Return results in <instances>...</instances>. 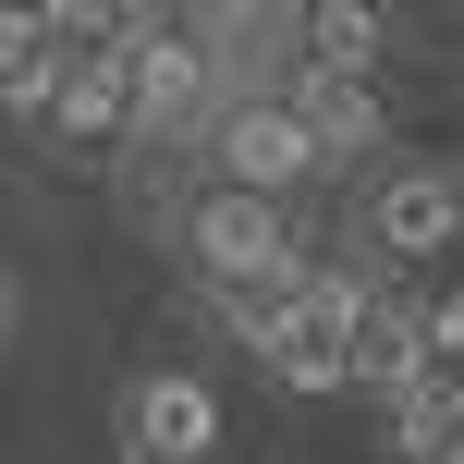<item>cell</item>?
Segmentation results:
<instances>
[{"instance_id": "obj_4", "label": "cell", "mask_w": 464, "mask_h": 464, "mask_svg": "<svg viewBox=\"0 0 464 464\" xmlns=\"http://www.w3.org/2000/svg\"><path fill=\"white\" fill-rule=\"evenodd\" d=\"M452 232H464L452 160H440V171H379V184H367V245L392 256V269H428V256H452Z\"/></svg>"}, {"instance_id": "obj_14", "label": "cell", "mask_w": 464, "mask_h": 464, "mask_svg": "<svg viewBox=\"0 0 464 464\" xmlns=\"http://www.w3.org/2000/svg\"><path fill=\"white\" fill-rule=\"evenodd\" d=\"M49 98H62V62H37V73H0V111H13V122H49Z\"/></svg>"}, {"instance_id": "obj_16", "label": "cell", "mask_w": 464, "mask_h": 464, "mask_svg": "<svg viewBox=\"0 0 464 464\" xmlns=\"http://www.w3.org/2000/svg\"><path fill=\"white\" fill-rule=\"evenodd\" d=\"M0 330H13V269H0Z\"/></svg>"}, {"instance_id": "obj_3", "label": "cell", "mask_w": 464, "mask_h": 464, "mask_svg": "<svg viewBox=\"0 0 464 464\" xmlns=\"http://www.w3.org/2000/svg\"><path fill=\"white\" fill-rule=\"evenodd\" d=\"M220 452V392L196 367H147L122 392V464H208Z\"/></svg>"}, {"instance_id": "obj_11", "label": "cell", "mask_w": 464, "mask_h": 464, "mask_svg": "<svg viewBox=\"0 0 464 464\" xmlns=\"http://www.w3.org/2000/svg\"><path fill=\"white\" fill-rule=\"evenodd\" d=\"M305 62L367 73L379 62V0H305Z\"/></svg>"}, {"instance_id": "obj_13", "label": "cell", "mask_w": 464, "mask_h": 464, "mask_svg": "<svg viewBox=\"0 0 464 464\" xmlns=\"http://www.w3.org/2000/svg\"><path fill=\"white\" fill-rule=\"evenodd\" d=\"M37 62H49V13L0 0V73H37Z\"/></svg>"}, {"instance_id": "obj_7", "label": "cell", "mask_w": 464, "mask_h": 464, "mask_svg": "<svg viewBox=\"0 0 464 464\" xmlns=\"http://www.w3.org/2000/svg\"><path fill=\"white\" fill-rule=\"evenodd\" d=\"M281 98H294V122L318 135V160H367V147H379V86H367V73H330V62H305Z\"/></svg>"}, {"instance_id": "obj_1", "label": "cell", "mask_w": 464, "mask_h": 464, "mask_svg": "<svg viewBox=\"0 0 464 464\" xmlns=\"http://www.w3.org/2000/svg\"><path fill=\"white\" fill-rule=\"evenodd\" d=\"M367 305H379V269H318V256H305L294 305H281V330H269V379L281 392H354V330H367Z\"/></svg>"}, {"instance_id": "obj_15", "label": "cell", "mask_w": 464, "mask_h": 464, "mask_svg": "<svg viewBox=\"0 0 464 464\" xmlns=\"http://www.w3.org/2000/svg\"><path fill=\"white\" fill-rule=\"evenodd\" d=\"M428 464H464V416H452V428H440V452H428Z\"/></svg>"}, {"instance_id": "obj_12", "label": "cell", "mask_w": 464, "mask_h": 464, "mask_svg": "<svg viewBox=\"0 0 464 464\" xmlns=\"http://www.w3.org/2000/svg\"><path fill=\"white\" fill-rule=\"evenodd\" d=\"M416 330H428V367H464V281L416 294Z\"/></svg>"}, {"instance_id": "obj_8", "label": "cell", "mask_w": 464, "mask_h": 464, "mask_svg": "<svg viewBox=\"0 0 464 464\" xmlns=\"http://www.w3.org/2000/svg\"><path fill=\"white\" fill-rule=\"evenodd\" d=\"M403 379H428V330H416V294H379V305H367V330H354V392L392 403Z\"/></svg>"}, {"instance_id": "obj_5", "label": "cell", "mask_w": 464, "mask_h": 464, "mask_svg": "<svg viewBox=\"0 0 464 464\" xmlns=\"http://www.w3.org/2000/svg\"><path fill=\"white\" fill-rule=\"evenodd\" d=\"M305 171H330V160H318V135L294 122V98H245V111H220V184L294 196Z\"/></svg>"}, {"instance_id": "obj_6", "label": "cell", "mask_w": 464, "mask_h": 464, "mask_svg": "<svg viewBox=\"0 0 464 464\" xmlns=\"http://www.w3.org/2000/svg\"><path fill=\"white\" fill-rule=\"evenodd\" d=\"M196 86H208V49H196L184 24H135V49H122V98H135V122H122V135H171V122L196 111Z\"/></svg>"}, {"instance_id": "obj_10", "label": "cell", "mask_w": 464, "mask_h": 464, "mask_svg": "<svg viewBox=\"0 0 464 464\" xmlns=\"http://www.w3.org/2000/svg\"><path fill=\"white\" fill-rule=\"evenodd\" d=\"M135 49V0H49V62H122Z\"/></svg>"}, {"instance_id": "obj_9", "label": "cell", "mask_w": 464, "mask_h": 464, "mask_svg": "<svg viewBox=\"0 0 464 464\" xmlns=\"http://www.w3.org/2000/svg\"><path fill=\"white\" fill-rule=\"evenodd\" d=\"M49 122H62L73 147L122 135V122H135V98H122V62H62V98H49Z\"/></svg>"}, {"instance_id": "obj_18", "label": "cell", "mask_w": 464, "mask_h": 464, "mask_svg": "<svg viewBox=\"0 0 464 464\" xmlns=\"http://www.w3.org/2000/svg\"><path fill=\"white\" fill-rule=\"evenodd\" d=\"M24 13H49V0H24Z\"/></svg>"}, {"instance_id": "obj_2", "label": "cell", "mask_w": 464, "mask_h": 464, "mask_svg": "<svg viewBox=\"0 0 464 464\" xmlns=\"http://www.w3.org/2000/svg\"><path fill=\"white\" fill-rule=\"evenodd\" d=\"M184 269L208 281H294L305 269V245H294V220H281V196H245V184H208L184 208Z\"/></svg>"}, {"instance_id": "obj_17", "label": "cell", "mask_w": 464, "mask_h": 464, "mask_svg": "<svg viewBox=\"0 0 464 464\" xmlns=\"http://www.w3.org/2000/svg\"><path fill=\"white\" fill-rule=\"evenodd\" d=\"M452 196H464V160H452Z\"/></svg>"}]
</instances>
